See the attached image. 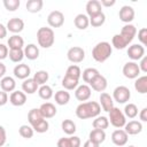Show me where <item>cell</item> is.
<instances>
[{"label": "cell", "mask_w": 147, "mask_h": 147, "mask_svg": "<svg viewBox=\"0 0 147 147\" xmlns=\"http://www.w3.org/2000/svg\"><path fill=\"white\" fill-rule=\"evenodd\" d=\"M8 102V94L3 91H0V107L5 106Z\"/></svg>", "instance_id": "obj_51"}, {"label": "cell", "mask_w": 147, "mask_h": 147, "mask_svg": "<svg viewBox=\"0 0 147 147\" xmlns=\"http://www.w3.org/2000/svg\"><path fill=\"white\" fill-rule=\"evenodd\" d=\"M80 138L77 136H70V137H63L57 140L56 146L57 147H80Z\"/></svg>", "instance_id": "obj_16"}, {"label": "cell", "mask_w": 147, "mask_h": 147, "mask_svg": "<svg viewBox=\"0 0 147 147\" xmlns=\"http://www.w3.org/2000/svg\"><path fill=\"white\" fill-rule=\"evenodd\" d=\"M33 80L38 84V86H41V85H45L48 79H49V74L46 71V70H38L36 71V74L33 75Z\"/></svg>", "instance_id": "obj_35"}, {"label": "cell", "mask_w": 147, "mask_h": 147, "mask_svg": "<svg viewBox=\"0 0 147 147\" xmlns=\"http://www.w3.org/2000/svg\"><path fill=\"white\" fill-rule=\"evenodd\" d=\"M127 147H136V146H133V145H130V146H127Z\"/></svg>", "instance_id": "obj_57"}, {"label": "cell", "mask_w": 147, "mask_h": 147, "mask_svg": "<svg viewBox=\"0 0 147 147\" xmlns=\"http://www.w3.org/2000/svg\"><path fill=\"white\" fill-rule=\"evenodd\" d=\"M23 52H24V57H26L28 60L33 61L39 57V48L34 44H28L26 46H24Z\"/></svg>", "instance_id": "obj_24"}, {"label": "cell", "mask_w": 147, "mask_h": 147, "mask_svg": "<svg viewBox=\"0 0 147 147\" xmlns=\"http://www.w3.org/2000/svg\"><path fill=\"white\" fill-rule=\"evenodd\" d=\"M42 119H44V117H42L39 108H32L31 110H29V113H28V121H29L31 126H33L34 124H37L38 122H40Z\"/></svg>", "instance_id": "obj_32"}, {"label": "cell", "mask_w": 147, "mask_h": 147, "mask_svg": "<svg viewBox=\"0 0 147 147\" xmlns=\"http://www.w3.org/2000/svg\"><path fill=\"white\" fill-rule=\"evenodd\" d=\"M91 94H92V90H91V87L87 84L78 85L76 87V90H75V96H76V99L78 101H82V102L87 101L91 98Z\"/></svg>", "instance_id": "obj_11"}, {"label": "cell", "mask_w": 147, "mask_h": 147, "mask_svg": "<svg viewBox=\"0 0 147 147\" xmlns=\"http://www.w3.org/2000/svg\"><path fill=\"white\" fill-rule=\"evenodd\" d=\"M107 85H108V82H107V78L105 76H102L101 74H99L90 84L88 86L91 87V90L95 91V92H100L102 93L106 88H107Z\"/></svg>", "instance_id": "obj_14"}, {"label": "cell", "mask_w": 147, "mask_h": 147, "mask_svg": "<svg viewBox=\"0 0 147 147\" xmlns=\"http://www.w3.org/2000/svg\"><path fill=\"white\" fill-rule=\"evenodd\" d=\"M44 1L42 0H28L25 3V8L29 13H39L42 9Z\"/></svg>", "instance_id": "obj_31"}, {"label": "cell", "mask_w": 147, "mask_h": 147, "mask_svg": "<svg viewBox=\"0 0 147 147\" xmlns=\"http://www.w3.org/2000/svg\"><path fill=\"white\" fill-rule=\"evenodd\" d=\"M47 23L51 28H60L64 23V15L61 10H53L47 16Z\"/></svg>", "instance_id": "obj_8"}, {"label": "cell", "mask_w": 147, "mask_h": 147, "mask_svg": "<svg viewBox=\"0 0 147 147\" xmlns=\"http://www.w3.org/2000/svg\"><path fill=\"white\" fill-rule=\"evenodd\" d=\"M111 98L117 103H126L131 98V92H130L129 87H126L124 85H119V86L115 87Z\"/></svg>", "instance_id": "obj_5"}, {"label": "cell", "mask_w": 147, "mask_h": 147, "mask_svg": "<svg viewBox=\"0 0 147 147\" xmlns=\"http://www.w3.org/2000/svg\"><path fill=\"white\" fill-rule=\"evenodd\" d=\"M39 110H40V113H41V115H42V117L45 119L54 117L56 115V113H57V109H56L55 105L52 103V102H45V103H42L39 107Z\"/></svg>", "instance_id": "obj_20"}, {"label": "cell", "mask_w": 147, "mask_h": 147, "mask_svg": "<svg viewBox=\"0 0 147 147\" xmlns=\"http://www.w3.org/2000/svg\"><path fill=\"white\" fill-rule=\"evenodd\" d=\"M127 55L132 61H139L142 56H145V47L140 44H132L127 48Z\"/></svg>", "instance_id": "obj_10"}, {"label": "cell", "mask_w": 147, "mask_h": 147, "mask_svg": "<svg viewBox=\"0 0 147 147\" xmlns=\"http://www.w3.org/2000/svg\"><path fill=\"white\" fill-rule=\"evenodd\" d=\"M88 20H90V24L93 28H99V26H101V25L105 24V22H106V15L103 13H99V14L92 16V17H88Z\"/></svg>", "instance_id": "obj_40"}, {"label": "cell", "mask_w": 147, "mask_h": 147, "mask_svg": "<svg viewBox=\"0 0 147 147\" xmlns=\"http://www.w3.org/2000/svg\"><path fill=\"white\" fill-rule=\"evenodd\" d=\"M38 88H39V86L33 80V78H30L29 77V78L24 79L23 83H22V91L25 94H33V93H36L38 91Z\"/></svg>", "instance_id": "obj_26"}, {"label": "cell", "mask_w": 147, "mask_h": 147, "mask_svg": "<svg viewBox=\"0 0 147 147\" xmlns=\"http://www.w3.org/2000/svg\"><path fill=\"white\" fill-rule=\"evenodd\" d=\"M20 5V0H3V6L8 11H15L16 9H18Z\"/></svg>", "instance_id": "obj_46"}, {"label": "cell", "mask_w": 147, "mask_h": 147, "mask_svg": "<svg viewBox=\"0 0 147 147\" xmlns=\"http://www.w3.org/2000/svg\"><path fill=\"white\" fill-rule=\"evenodd\" d=\"M7 28L6 25H3L2 23H0V39H3L6 36H7Z\"/></svg>", "instance_id": "obj_54"}, {"label": "cell", "mask_w": 147, "mask_h": 147, "mask_svg": "<svg viewBox=\"0 0 147 147\" xmlns=\"http://www.w3.org/2000/svg\"><path fill=\"white\" fill-rule=\"evenodd\" d=\"M7 141V133L2 125H0V147H2Z\"/></svg>", "instance_id": "obj_50"}, {"label": "cell", "mask_w": 147, "mask_h": 147, "mask_svg": "<svg viewBox=\"0 0 147 147\" xmlns=\"http://www.w3.org/2000/svg\"><path fill=\"white\" fill-rule=\"evenodd\" d=\"M109 117H108V121H109V124H111L116 129H121V127H124L125 123H126V117L124 116L123 111L117 108V107H114L109 113Z\"/></svg>", "instance_id": "obj_4"}, {"label": "cell", "mask_w": 147, "mask_h": 147, "mask_svg": "<svg viewBox=\"0 0 147 147\" xmlns=\"http://www.w3.org/2000/svg\"><path fill=\"white\" fill-rule=\"evenodd\" d=\"M138 32V39H139V41L141 42L140 45L141 46H146L147 45V29L146 28H141L139 31H137Z\"/></svg>", "instance_id": "obj_47"}, {"label": "cell", "mask_w": 147, "mask_h": 147, "mask_svg": "<svg viewBox=\"0 0 147 147\" xmlns=\"http://www.w3.org/2000/svg\"><path fill=\"white\" fill-rule=\"evenodd\" d=\"M99 74H100L99 70L95 69V68H86V69L82 72V76H80V77H83V80L88 85Z\"/></svg>", "instance_id": "obj_34"}, {"label": "cell", "mask_w": 147, "mask_h": 147, "mask_svg": "<svg viewBox=\"0 0 147 147\" xmlns=\"http://www.w3.org/2000/svg\"><path fill=\"white\" fill-rule=\"evenodd\" d=\"M129 140V134L123 130V129H117L111 133V141L115 146L122 147L127 144Z\"/></svg>", "instance_id": "obj_9"}, {"label": "cell", "mask_w": 147, "mask_h": 147, "mask_svg": "<svg viewBox=\"0 0 147 147\" xmlns=\"http://www.w3.org/2000/svg\"><path fill=\"white\" fill-rule=\"evenodd\" d=\"M0 87H1V91L8 93V92H13L15 91V87H16V82L13 77L10 76H5L0 79Z\"/></svg>", "instance_id": "obj_23"}, {"label": "cell", "mask_w": 147, "mask_h": 147, "mask_svg": "<svg viewBox=\"0 0 147 147\" xmlns=\"http://www.w3.org/2000/svg\"><path fill=\"white\" fill-rule=\"evenodd\" d=\"M37 92H38V95L40 96V99H42V100H49V99L53 98V95H54L52 87L48 86L47 84L39 86V88H38Z\"/></svg>", "instance_id": "obj_38"}, {"label": "cell", "mask_w": 147, "mask_h": 147, "mask_svg": "<svg viewBox=\"0 0 147 147\" xmlns=\"http://www.w3.org/2000/svg\"><path fill=\"white\" fill-rule=\"evenodd\" d=\"M61 129H62V131L65 133V134H68V136H74V133L76 132V123L74 122V121H71V119H64V121H62V123H61Z\"/></svg>", "instance_id": "obj_37"}, {"label": "cell", "mask_w": 147, "mask_h": 147, "mask_svg": "<svg viewBox=\"0 0 147 147\" xmlns=\"http://www.w3.org/2000/svg\"><path fill=\"white\" fill-rule=\"evenodd\" d=\"M67 57L71 63H80L85 59V51L79 46L70 47L67 52Z\"/></svg>", "instance_id": "obj_7"}, {"label": "cell", "mask_w": 147, "mask_h": 147, "mask_svg": "<svg viewBox=\"0 0 147 147\" xmlns=\"http://www.w3.org/2000/svg\"><path fill=\"white\" fill-rule=\"evenodd\" d=\"M9 49H23L24 47V39L20 34H13L9 37L7 41Z\"/></svg>", "instance_id": "obj_25"}, {"label": "cell", "mask_w": 147, "mask_h": 147, "mask_svg": "<svg viewBox=\"0 0 147 147\" xmlns=\"http://www.w3.org/2000/svg\"><path fill=\"white\" fill-rule=\"evenodd\" d=\"M111 53H113L111 45L108 41H100V42H98L93 47V49H92V57L96 62L102 63V62L107 61L110 57Z\"/></svg>", "instance_id": "obj_2"}, {"label": "cell", "mask_w": 147, "mask_h": 147, "mask_svg": "<svg viewBox=\"0 0 147 147\" xmlns=\"http://www.w3.org/2000/svg\"><path fill=\"white\" fill-rule=\"evenodd\" d=\"M101 113V107L96 101H85L77 106L76 116L80 119L95 118Z\"/></svg>", "instance_id": "obj_1"}, {"label": "cell", "mask_w": 147, "mask_h": 147, "mask_svg": "<svg viewBox=\"0 0 147 147\" xmlns=\"http://www.w3.org/2000/svg\"><path fill=\"white\" fill-rule=\"evenodd\" d=\"M74 24L78 30H85L90 25V20L86 14H78L74 20Z\"/></svg>", "instance_id": "obj_29"}, {"label": "cell", "mask_w": 147, "mask_h": 147, "mask_svg": "<svg viewBox=\"0 0 147 147\" xmlns=\"http://www.w3.org/2000/svg\"><path fill=\"white\" fill-rule=\"evenodd\" d=\"M13 72H14V76H15L16 78L24 80V79H26V78L30 77L31 69H30V67H29L28 64H25V63H20V64H16V65L14 67Z\"/></svg>", "instance_id": "obj_17"}, {"label": "cell", "mask_w": 147, "mask_h": 147, "mask_svg": "<svg viewBox=\"0 0 147 147\" xmlns=\"http://www.w3.org/2000/svg\"><path fill=\"white\" fill-rule=\"evenodd\" d=\"M65 76H69V77H72V78H75V79H78V80H79V78H80V76H82V70H80V68H79L78 65L71 64V65H69V67L67 68Z\"/></svg>", "instance_id": "obj_44"}, {"label": "cell", "mask_w": 147, "mask_h": 147, "mask_svg": "<svg viewBox=\"0 0 147 147\" xmlns=\"http://www.w3.org/2000/svg\"><path fill=\"white\" fill-rule=\"evenodd\" d=\"M6 28H7V31H9L14 34H18L24 29V21L20 17H13L7 22Z\"/></svg>", "instance_id": "obj_12"}, {"label": "cell", "mask_w": 147, "mask_h": 147, "mask_svg": "<svg viewBox=\"0 0 147 147\" xmlns=\"http://www.w3.org/2000/svg\"><path fill=\"white\" fill-rule=\"evenodd\" d=\"M139 118L141 122H147V108H142L139 113Z\"/></svg>", "instance_id": "obj_52"}, {"label": "cell", "mask_w": 147, "mask_h": 147, "mask_svg": "<svg viewBox=\"0 0 147 147\" xmlns=\"http://www.w3.org/2000/svg\"><path fill=\"white\" fill-rule=\"evenodd\" d=\"M127 45V42L121 37L119 33L114 34V37L111 38V47H115L116 49H124Z\"/></svg>", "instance_id": "obj_41"}, {"label": "cell", "mask_w": 147, "mask_h": 147, "mask_svg": "<svg viewBox=\"0 0 147 147\" xmlns=\"http://www.w3.org/2000/svg\"><path fill=\"white\" fill-rule=\"evenodd\" d=\"M99 146L100 145H98V144H95V142H93L91 140H86L84 142V145H83V147H99Z\"/></svg>", "instance_id": "obj_56"}, {"label": "cell", "mask_w": 147, "mask_h": 147, "mask_svg": "<svg viewBox=\"0 0 147 147\" xmlns=\"http://www.w3.org/2000/svg\"><path fill=\"white\" fill-rule=\"evenodd\" d=\"M53 96H54L55 103L59 106H64L70 101V93L65 90H59L57 92H55Z\"/></svg>", "instance_id": "obj_27"}, {"label": "cell", "mask_w": 147, "mask_h": 147, "mask_svg": "<svg viewBox=\"0 0 147 147\" xmlns=\"http://www.w3.org/2000/svg\"><path fill=\"white\" fill-rule=\"evenodd\" d=\"M124 131L130 136H136L142 131V124L139 121H130V122L125 123Z\"/></svg>", "instance_id": "obj_22"}, {"label": "cell", "mask_w": 147, "mask_h": 147, "mask_svg": "<svg viewBox=\"0 0 147 147\" xmlns=\"http://www.w3.org/2000/svg\"><path fill=\"white\" fill-rule=\"evenodd\" d=\"M61 84H62V86L64 87L65 91H72V90H76V87L79 85V80L64 75Z\"/></svg>", "instance_id": "obj_36"}, {"label": "cell", "mask_w": 147, "mask_h": 147, "mask_svg": "<svg viewBox=\"0 0 147 147\" xmlns=\"http://www.w3.org/2000/svg\"><path fill=\"white\" fill-rule=\"evenodd\" d=\"M134 15H136V14H134L133 7H131V6H129V5L123 6V7L119 9V11H118V17H119V20H121L122 22H124L125 24H130V23L133 21Z\"/></svg>", "instance_id": "obj_13"}, {"label": "cell", "mask_w": 147, "mask_h": 147, "mask_svg": "<svg viewBox=\"0 0 147 147\" xmlns=\"http://www.w3.org/2000/svg\"><path fill=\"white\" fill-rule=\"evenodd\" d=\"M119 34H121V37L127 42V45L129 44H131L132 42V40H133V38L136 37V34H137V28L133 25V24H125L122 29H121V32H119Z\"/></svg>", "instance_id": "obj_15"}, {"label": "cell", "mask_w": 147, "mask_h": 147, "mask_svg": "<svg viewBox=\"0 0 147 147\" xmlns=\"http://www.w3.org/2000/svg\"><path fill=\"white\" fill-rule=\"evenodd\" d=\"M123 114L125 117L127 118H134L138 116V107L134 105V103H126L125 107H124V110H123Z\"/></svg>", "instance_id": "obj_39"}, {"label": "cell", "mask_w": 147, "mask_h": 147, "mask_svg": "<svg viewBox=\"0 0 147 147\" xmlns=\"http://www.w3.org/2000/svg\"><path fill=\"white\" fill-rule=\"evenodd\" d=\"M6 71H7V68H6V65L0 61V78H2V77H5V75H6Z\"/></svg>", "instance_id": "obj_55"}, {"label": "cell", "mask_w": 147, "mask_h": 147, "mask_svg": "<svg viewBox=\"0 0 147 147\" xmlns=\"http://www.w3.org/2000/svg\"><path fill=\"white\" fill-rule=\"evenodd\" d=\"M88 140L100 145L106 140V132L105 130H98V129H93L90 134H88Z\"/></svg>", "instance_id": "obj_28"}, {"label": "cell", "mask_w": 147, "mask_h": 147, "mask_svg": "<svg viewBox=\"0 0 147 147\" xmlns=\"http://www.w3.org/2000/svg\"><path fill=\"white\" fill-rule=\"evenodd\" d=\"M8 56L11 62L18 63V62H22V60L24 59V52L23 49H9Z\"/></svg>", "instance_id": "obj_42"}, {"label": "cell", "mask_w": 147, "mask_h": 147, "mask_svg": "<svg viewBox=\"0 0 147 147\" xmlns=\"http://www.w3.org/2000/svg\"><path fill=\"white\" fill-rule=\"evenodd\" d=\"M122 72L124 75V77H126L129 79H136L140 75V69H139V65H138L137 62L130 61V62H126L123 65Z\"/></svg>", "instance_id": "obj_6"}, {"label": "cell", "mask_w": 147, "mask_h": 147, "mask_svg": "<svg viewBox=\"0 0 147 147\" xmlns=\"http://www.w3.org/2000/svg\"><path fill=\"white\" fill-rule=\"evenodd\" d=\"M100 3H101V7H111L116 3V1L115 0H101Z\"/></svg>", "instance_id": "obj_53"}, {"label": "cell", "mask_w": 147, "mask_h": 147, "mask_svg": "<svg viewBox=\"0 0 147 147\" xmlns=\"http://www.w3.org/2000/svg\"><path fill=\"white\" fill-rule=\"evenodd\" d=\"M92 126L93 129H98V130H106L108 129L109 126V121H108V117L106 116H96L93 122H92Z\"/></svg>", "instance_id": "obj_33"}, {"label": "cell", "mask_w": 147, "mask_h": 147, "mask_svg": "<svg viewBox=\"0 0 147 147\" xmlns=\"http://www.w3.org/2000/svg\"><path fill=\"white\" fill-rule=\"evenodd\" d=\"M140 61V63L138 64L139 65V69H140V72L142 71L144 74H146L147 72V56L145 55V56H142L141 57V60H139Z\"/></svg>", "instance_id": "obj_49"}, {"label": "cell", "mask_w": 147, "mask_h": 147, "mask_svg": "<svg viewBox=\"0 0 147 147\" xmlns=\"http://www.w3.org/2000/svg\"><path fill=\"white\" fill-rule=\"evenodd\" d=\"M99 105L102 108V110H105L106 113H109L115 106H114V100L111 98L110 94H108L107 92H102L99 96Z\"/></svg>", "instance_id": "obj_19"}, {"label": "cell", "mask_w": 147, "mask_h": 147, "mask_svg": "<svg viewBox=\"0 0 147 147\" xmlns=\"http://www.w3.org/2000/svg\"><path fill=\"white\" fill-rule=\"evenodd\" d=\"M86 14L88 17H92L99 13H102V7H101V3L99 0H90L87 1L86 3Z\"/></svg>", "instance_id": "obj_21"}, {"label": "cell", "mask_w": 147, "mask_h": 147, "mask_svg": "<svg viewBox=\"0 0 147 147\" xmlns=\"http://www.w3.org/2000/svg\"><path fill=\"white\" fill-rule=\"evenodd\" d=\"M9 102L15 107H22L26 102V94L23 91H13L9 95Z\"/></svg>", "instance_id": "obj_18"}, {"label": "cell", "mask_w": 147, "mask_h": 147, "mask_svg": "<svg viewBox=\"0 0 147 147\" xmlns=\"http://www.w3.org/2000/svg\"><path fill=\"white\" fill-rule=\"evenodd\" d=\"M18 133H20V136H21L22 138H24V139H31V138L33 137L34 131H33V129H32L31 125L23 124V125L20 126V129H18Z\"/></svg>", "instance_id": "obj_43"}, {"label": "cell", "mask_w": 147, "mask_h": 147, "mask_svg": "<svg viewBox=\"0 0 147 147\" xmlns=\"http://www.w3.org/2000/svg\"><path fill=\"white\" fill-rule=\"evenodd\" d=\"M8 53H9L8 46H6L5 44H0V61L5 60L8 56Z\"/></svg>", "instance_id": "obj_48"}, {"label": "cell", "mask_w": 147, "mask_h": 147, "mask_svg": "<svg viewBox=\"0 0 147 147\" xmlns=\"http://www.w3.org/2000/svg\"><path fill=\"white\" fill-rule=\"evenodd\" d=\"M134 90L140 94H146L147 93V76L146 75L139 76L138 78H136Z\"/></svg>", "instance_id": "obj_30"}, {"label": "cell", "mask_w": 147, "mask_h": 147, "mask_svg": "<svg viewBox=\"0 0 147 147\" xmlns=\"http://www.w3.org/2000/svg\"><path fill=\"white\" fill-rule=\"evenodd\" d=\"M37 41L38 45L42 48H49L55 41V33L52 28L41 26L37 31Z\"/></svg>", "instance_id": "obj_3"}, {"label": "cell", "mask_w": 147, "mask_h": 147, "mask_svg": "<svg viewBox=\"0 0 147 147\" xmlns=\"http://www.w3.org/2000/svg\"><path fill=\"white\" fill-rule=\"evenodd\" d=\"M32 129H33V131L37 132V133H45V132H47L48 129H49V123H48L47 119L44 118L42 121H40V122H38L37 124H34V125L32 126Z\"/></svg>", "instance_id": "obj_45"}]
</instances>
